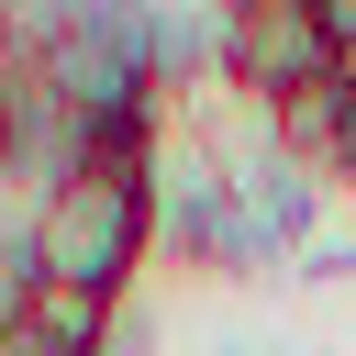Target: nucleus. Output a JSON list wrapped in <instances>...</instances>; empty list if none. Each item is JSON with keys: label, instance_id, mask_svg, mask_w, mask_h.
I'll use <instances>...</instances> for the list:
<instances>
[{"label": "nucleus", "instance_id": "nucleus-1", "mask_svg": "<svg viewBox=\"0 0 356 356\" xmlns=\"http://www.w3.org/2000/svg\"><path fill=\"white\" fill-rule=\"evenodd\" d=\"M156 256V211H145V178L122 167H67L33 211V278L44 289H100L122 300L134 267Z\"/></svg>", "mask_w": 356, "mask_h": 356}, {"label": "nucleus", "instance_id": "nucleus-2", "mask_svg": "<svg viewBox=\"0 0 356 356\" xmlns=\"http://www.w3.org/2000/svg\"><path fill=\"white\" fill-rule=\"evenodd\" d=\"M234 100H300L334 78V44H323V11L312 0H234L222 11V67H211Z\"/></svg>", "mask_w": 356, "mask_h": 356}, {"label": "nucleus", "instance_id": "nucleus-3", "mask_svg": "<svg viewBox=\"0 0 356 356\" xmlns=\"http://www.w3.org/2000/svg\"><path fill=\"white\" fill-rule=\"evenodd\" d=\"M111 334H122V300H100V289H44V278H33V300H22V345H33V356H111Z\"/></svg>", "mask_w": 356, "mask_h": 356}, {"label": "nucleus", "instance_id": "nucleus-4", "mask_svg": "<svg viewBox=\"0 0 356 356\" xmlns=\"http://www.w3.org/2000/svg\"><path fill=\"white\" fill-rule=\"evenodd\" d=\"M334 100L356 111V44H334Z\"/></svg>", "mask_w": 356, "mask_h": 356}, {"label": "nucleus", "instance_id": "nucleus-5", "mask_svg": "<svg viewBox=\"0 0 356 356\" xmlns=\"http://www.w3.org/2000/svg\"><path fill=\"white\" fill-rule=\"evenodd\" d=\"M0 356H33V345H22V334H0Z\"/></svg>", "mask_w": 356, "mask_h": 356}]
</instances>
